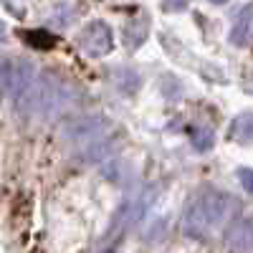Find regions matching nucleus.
Returning a JSON list of instances; mask_svg holds the SVG:
<instances>
[{
    "mask_svg": "<svg viewBox=\"0 0 253 253\" xmlns=\"http://www.w3.org/2000/svg\"><path fill=\"white\" fill-rule=\"evenodd\" d=\"M71 104H74V94L66 84L48 74H36L31 86L13 101V107L26 119L48 122L58 117L63 109H69Z\"/></svg>",
    "mask_w": 253,
    "mask_h": 253,
    "instance_id": "obj_1",
    "label": "nucleus"
},
{
    "mask_svg": "<svg viewBox=\"0 0 253 253\" xmlns=\"http://www.w3.org/2000/svg\"><path fill=\"white\" fill-rule=\"evenodd\" d=\"M230 195L228 193H218V190H208V193L198 195L190 208L185 210L182 218V230L190 238H208L225 223L228 213H230Z\"/></svg>",
    "mask_w": 253,
    "mask_h": 253,
    "instance_id": "obj_2",
    "label": "nucleus"
},
{
    "mask_svg": "<svg viewBox=\"0 0 253 253\" xmlns=\"http://www.w3.org/2000/svg\"><path fill=\"white\" fill-rule=\"evenodd\" d=\"M155 200H157V185H144V187L134 190V193L126 198L119 205V210L114 213L112 225H109V238L117 241L124 233H129L132 228H137L144 220V215L150 213V208L155 205Z\"/></svg>",
    "mask_w": 253,
    "mask_h": 253,
    "instance_id": "obj_3",
    "label": "nucleus"
},
{
    "mask_svg": "<svg viewBox=\"0 0 253 253\" xmlns=\"http://www.w3.org/2000/svg\"><path fill=\"white\" fill-rule=\"evenodd\" d=\"M109 129H114V126L107 117H101V114H79V117H71V119L63 122L58 134H61L63 142L81 147V144L91 142L94 137L109 132Z\"/></svg>",
    "mask_w": 253,
    "mask_h": 253,
    "instance_id": "obj_4",
    "label": "nucleus"
},
{
    "mask_svg": "<svg viewBox=\"0 0 253 253\" xmlns=\"http://www.w3.org/2000/svg\"><path fill=\"white\" fill-rule=\"evenodd\" d=\"M79 46H81L84 53L91 56V58H101V56L112 53L114 36H112L109 23H104V20H91V23L84 28V33L79 38Z\"/></svg>",
    "mask_w": 253,
    "mask_h": 253,
    "instance_id": "obj_5",
    "label": "nucleus"
},
{
    "mask_svg": "<svg viewBox=\"0 0 253 253\" xmlns=\"http://www.w3.org/2000/svg\"><path fill=\"white\" fill-rule=\"evenodd\" d=\"M117 147H119V139H117L114 129H109V132H104V134L94 137L91 142L81 144V147H79V160L86 162V165H94V162H101V160H109V157L117 152Z\"/></svg>",
    "mask_w": 253,
    "mask_h": 253,
    "instance_id": "obj_6",
    "label": "nucleus"
},
{
    "mask_svg": "<svg viewBox=\"0 0 253 253\" xmlns=\"http://www.w3.org/2000/svg\"><path fill=\"white\" fill-rule=\"evenodd\" d=\"M228 246L238 248V251L253 248V223L251 220H236L228 228Z\"/></svg>",
    "mask_w": 253,
    "mask_h": 253,
    "instance_id": "obj_7",
    "label": "nucleus"
},
{
    "mask_svg": "<svg viewBox=\"0 0 253 253\" xmlns=\"http://www.w3.org/2000/svg\"><path fill=\"white\" fill-rule=\"evenodd\" d=\"M230 137L241 144H253V112L238 114L230 124Z\"/></svg>",
    "mask_w": 253,
    "mask_h": 253,
    "instance_id": "obj_8",
    "label": "nucleus"
},
{
    "mask_svg": "<svg viewBox=\"0 0 253 253\" xmlns=\"http://www.w3.org/2000/svg\"><path fill=\"white\" fill-rule=\"evenodd\" d=\"M147 26L150 20L147 18H134L124 26V46L126 48H139V43L147 38Z\"/></svg>",
    "mask_w": 253,
    "mask_h": 253,
    "instance_id": "obj_9",
    "label": "nucleus"
},
{
    "mask_svg": "<svg viewBox=\"0 0 253 253\" xmlns=\"http://www.w3.org/2000/svg\"><path fill=\"white\" fill-rule=\"evenodd\" d=\"M114 86H117L119 94L132 96V94H137V89H139V76H137L132 69H117V71H114Z\"/></svg>",
    "mask_w": 253,
    "mask_h": 253,
    "instance_id": "obj_10",
    "label": "nucleus"
},
{
    "mask_svg": "<svg viewBox=\"0 0 253 253\" xmlns=\"http://www.w3.org/2000/svg\"><path fill=\"white\" fill-rule=\"evenodd\" d=\"M251 20H253V3L248 8L241 10L238 20H236V26H233V33H230V41H233L236 46H243L246 41H248V33H251Z\"/></svg>",
    "mask_w": 253,
    "mask_h": 253,
    "instance_id": "obj_11",
    "label": "nucleus"
},
{
    "mask_svg": "<svg viewBox=\"0 0 253 253\" xmlns=\"http://www.w3.org/2000/svg\"><path fill=\"white\" fill-rule=\"evenodd\" d=\"M190 139H193V147H195L198 152L213 150V144H215L213 129H193V134H190Z\"/></svg>",
    "mask_w": 253,
    "mask_h": 253,
    "instance_id": "obj_12",
    "label": "nucleus"
},
{
    "mask_svg": "<svg viewBox=\"0 0 253 253\" xmlns=\"http://www.w3.org/2000/svg\"><path fill=\"white\" fill-rule=\"evenodd\" d=\"M238 180H241V185L246 187V193H251L253 195V170H238Z\"/></svg>",
    "mask_w": 253,
    "mask_h": 253,
    "instance_id": "obj_13",
    "label": "nucleus"
},
{
    "mask_svg": "<svg viewBox=\"0 0 253 253\" xmlns=\"http://www.w3.org/2000/svg\"><path fill=\"white\" fill-rule=\"evenodd\" d=\"M187 0H165V8L167 10H175V8H185Z\"/></svg>",
    "mask_w": 253,
    "mask_h": 253,
    "instance_id": "obj_14",
    "label": "nucleus"
},
{
    "mask_svg": "<svg viewBox=\"0 0 253 253\" xmlns=\"http://www.w3.org/2000/svg\"><path fill=\"white\" fill-rule=\"evenodd\" d=\"M3 38H5V26L0 23V41H3Z\"/></svg>",
    "mask_w": 253,
    "mask_h": 253,
    "instance_id": "obj_15",
    "label": "nucleus"
},
{
    "mask_svg": "<svg viewBox=\"0 0 253 253\" xmlns=\"http://www.w3.org/2000/svg\"><path fill=\"white\" fill-rule=\"evenodd\" d=\"M210 3H225V0H210Z\"/></svg>",
    "mask_w": 253,
    "mask_h": 253,
    "instance_id": "obj_16",
    "label": "nucleus"
}]
</instances>
